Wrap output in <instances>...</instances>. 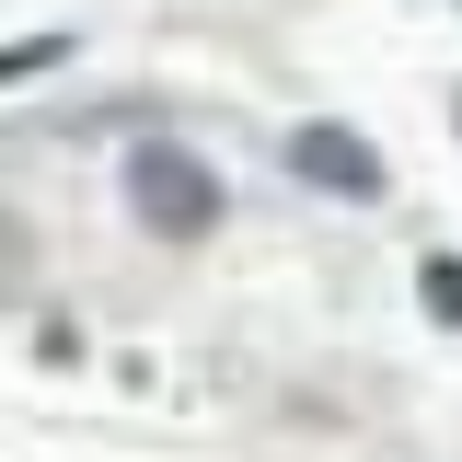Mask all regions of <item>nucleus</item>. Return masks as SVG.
Listing matches in <instances>:
<instances>
[{"label":"nucleus","instance_id":"1","mask_svg":"<svg viewBox=\"0 0 462 462\" xmlns=\"http://www.w3.org/2000/svg\"><path fill=\"white\" fill-rule=\"evenodd\" d=\"M116 185H127V220L151 231V243H208V231L231 220L220 173L197 162L185 139H127V162H116Z\"/></svg>","mask_w":462,"mask_h":462},{"label":"nucleus","instance_id":"4","mask_svg":"<svg viewBox=\"0 0 462 462\" xmlns=\"http://www.w3.org/2000/svg\"><path fill=\"white\" fill-rule=\"evenodd\" d=\"M69 47H81V35H12V47H0V81H35V69H58Z\"/></svg>","mask_w":462,"mask_h":462},{"label":"nucleus","instance_id":"2","mask_svg":"<svg viewBox=\"0 0 462 462\" xmlns=\"http://www.w3.org/2000/svg\"><path fill=\"white\" fill-rule=\"evenodd\" d=\"M278 162L300 173V185L346 197V208H382V197H393V162H382V151H370V139H358L346 116H300V127L278 139Z\"/></svg>","mask_w":462,"mask_h":462},{"label":"nucleus","instance_id":"3","mask_svg":"<svg viewBox=\"0 0 462 462\" xmlns=\"http://www.w3.org/2000/svg\"><path fill=\"white\" fill-rule=\"evenodd\" d=\"M416 312L462 336V254H428V266H416Z\"/></svg>","mask_w":462,"mask_h":462},{"label":"nucleus","instance_id":"5","mask_svg":"<svg viewBox=\"0 0 462 462\" xmlns=\"http://www.w3.org/2000/svg\"><path fill=\"white\" fill-rule=\"evenodd\" d=\"M451 116H462V105H451Z\"/></svg>","mask_w":462,"mask_h":462}]
</instances>
